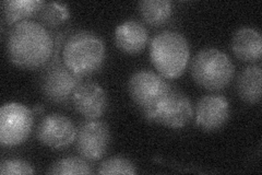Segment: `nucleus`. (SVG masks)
Returning <instances> with one entry per match:
<instances>
[{"instance_id": "obj_1", "label": "nucleus", "mask_w": 262, "mask_h": 175, "mask_svg": "<svg viewBox=\"0 0 262 175\" xmlns=\"http://www.w3.org/2000/svg\"><path fill=\"white\" fill-rule=\"evenodd\" d=\"M7 55L16 67L35 70L45 67L54 57V37L42 23L26 20L8 33Z\"/></svg>"}, {"instance_id": "obj_2", "label": "nucleus", "mask_w": 262, "mask_h": 175, "mask_svg": "<svg viewBox=\"0 0 262 175\" xmlns=\"http://www.w3.org/2000/svg\"><path fill=\"white\" fill-rule=\"evenodd\" d=\"M62 63L79 77H85L100 70L106 60L104 42L90 31H76L63 42Z\"/></svg>"}, {"instance_id": "obj_3", "label": "nucleus", "mask_w": 262, "mask_h": 175, "mask_svg": "<svg viewBox=\"0 0 262 175\" xmlns=\"http://www.w3.org/2000/svg\"><path fill=\"white\" fill-rule=\"evenodd\" d=\"M150 58L158 72L166 79L182 76L190 60L187 38L175 31H162L150 44Z\"/></svg>"}, {"instance_id": "obj_4", "label": "nucleus", "mask_w": 262, "mask_h": 175, "mask_svg": "<svg viewBox=\"0 0 262 175\" xmlns=\"http://www.w3.org/2000/svg\"><path fill=\"white\" fill-rule=\"evenodd\" d=\"M192 79L209 91L226 88L234 78L235 68L229 56L217 48H204L196 53L190 65Z\"/></svg>"}, {"instance_id": "obj_5", "label": "nucleus", "mask_w": 262, "mask_h": 175, "mask_svg": "<svg viewBox=\"0 0 262 175\" xmlns=\"http://www.w3.org/2000/svg\"><path fill=\"white\" fill-rule=\"evenodd\" d=\"M173 86L151 70L136 71L128 81V92L134 103L140 108L146 121L154 123L155 113Z\"/></svg>"}, {"instance_id": "obj_6", "label": "nucleus", "mask_w": 262, "mask_h": 175, "mask_svg": "<svg viewBox=\"0 0 262 175\" xmlns=\"http://www.w3.org/2000/svg\"><path fill=\"white\" fill-rule=\"evenodd\" d=\"M81 82V77L73 73L61 61L55 58L45 66L39 76L40 92L49 102L68 104Z\"/></svg>"}, {"instance_id": "obj_7", "label": "nucleus", "mask_w": 262, "mask_h": 175, "mask_svg": "<svg viewBox=\"0 0 262 175\" xmlns=\"http://www.w3.org/2000/svg\"><path fill=\"white\" fill-rule=\"evenodd\" d=\"M34 114L21 103H6L0 108V144L15 147L27 141L33 128Z\"/></svg>"}, {"instance_id": "obj_8", "label": "nucleus", "mask_w": 262, "mask_h": 175, "mask_svg": "<svg viewBox=\"0 0 262 175\" xmlns=\"http://www.w3.org/2000/svg\"><path fill=\"white\" fill-rule=\"evenodd\" d=\"M75 144L78 153L85 160H101L111 145L108 125L100 120H85L77 128Z\"/></svg>"}, {"instance_id": "obj_9", "label": "nucleus", "mask_w": 262, "mask_h": 175, "mask_svg": "<svg viewBox=\"0 0 262 175\" xmlns=\"http://www.w3.org/2000/svg\"><path fill=\"white\" fill-rule=\"evenodd\" d=\"M192 116L190 99L173 87L158 107L154 123L170 129H180L190 123Z\"/></svg>"}, {"instance_id": "obj_10", "label": "nucleus", "mask_w": 262, "mask_h": 175, "mask_svg": "<svg viewBox=\"0 0 262 175\" xmlns=\"http://www.w3.org/2000/svg\"><path fill=\"white\" fill-rule=\"evenodd\" d=\"M77 127L67 116L55 113L49 114L39 122L36 137L45 147L62 149L75 143Z\"/></svg>"}, {"instance_id": "obj_11", "label": "nucleus", "mask_w": 262, "mask_h": 175, "mask_svg": "<svg viewBox=\"0 0 262 175\" xmlns=\"http://www.w3.org/2000/svg\"><path fill=\"white\" fill-rule=\"evenodd\" d=\"M75 110L86 120H98L107 111L108 96L105 89L94 81H81L72 94Z\"/></svg>"}, {"instance_id": "obj_12", "label": "nucleus", "mask_w": 262, "mask_h": 175, "mask_svg": "<svg viewBox=\"0 0 262 175\" xmlns=\"http://www.w3.org/2000/svg\"><path fill=\"white\" fill-rule=\"evenodd\" d=\"M231 116V105L220 94L202 96L195 104L194 121L200 129L212 132L222 128Z\"/></svg>"}, {"instance_id": "obj_13", "label": "nucleus", "mask_w": 262, "mask_h": 175, "mask_svg": "<svg viewBox=\"0 0 262 175\" xmlns=\"http://www.w3.org/2000/svg\"><path fill=\"white\" fill-rule=\"evenodd\" d=\"M114 40L119 51L127 55H137L146 47L149 34L142 23L127 20L115 29Z\"/></svg>"}, {"instance_id": "obj_14", "label": "nucleus", "mask_w": 262, "mask_h": 175, "mask_svg": "<svg viewBox=\"0 0 262 175\" xmlns=\"http://www.w3.org/2000/svg\"><path fill=\"white\" fill-rule=\"evenodd\" d=\"M232 51L242 62L255 63L262 57V38L260 32L244 27L237 30L232 37Z\"/></svg>"}, {"instance_id": "obj_15", "label": "nucleus", "mask_w": 262, "mask_h": 175, "mask_svg": "<svg viewBox=\"0 0 262 175\" xmlns=\"http://www.w3.org/2000/svg\"><path fill=\"white\" fill-rule=\"evenodd\" d=\"M262 70L260 65H250L237 78V93L245 103L257 104L261 100Z\"/></svg>"}, {"instance_id": "obj_16", "label": "nucleus", "mask_w": 262, "mask_h": 175, "mask_svg": "<svg viewBox=\"0 0 262 175\" xmlns=\"http://www.w3.org/2000/svg\"><path fill=\"white\" fill-rule=\"evenodd\" d=\"M42 0H5L2 4L4 19L8 24H16L39 13L45 6Z\"/></svg>"}, {"instance_id": "obj_17", "label": "nucleus", "mask_w": 262, "mask_h": 175, "mask_svg": "<svg viewBox=\"0 0 262 175\" xmlns=\"http://www.w3.org/2000/svg\"><path fill=\"white\" fill-rule=\"evenodd\" d=\"M138 7L144 22L151 27L164 26L173 14V4L168 0H143Z\"/></svg>"}, {"instance_id": "obj_18", "label": "nucleus", "mask_w": 262, "mask_h": 175, "mask_svg": "<svg viewBox=\"0 0 262 175\" xmlns=\"http://www.w3.org/2000/svg\"><path fill=\"white\" fill-rule=\"evenodd\" d=\"M48 174L55 175H76V174H92L91 165L86 160L79 157H66L55 161L47 171Z\"/></svg>"}, {"instance_id": "obj_19", "label": "nucleus", "mask_w": 262, "mask_h": 175, "mask_svg": "<svg viewBox=\"0 0 262 175\" xmlns=\"http://www.w3.org/2000/svg\"><path fill=\"white\" fill-rule=\"evenodd\" d=\"M43 26L56 28L67 21L70 16L68 6L60 3H46L38 13Z\"/></svg>"}, {"instance_id": "obj_20", "label": "nucleus", "mask_w": 262, "mask_h": 175, "mask_svg": "<svg viewBox=\"0 0 262 175\" xmlns=\"http://www.w3.org/2000/svg\"><path fill=\"white\" fill-rule=\"evenodd\" d=\"M98 174H126L134 175L137 173L135 163L125 157H111L98 166Z\"/></svg>"}, {"instance_id": "obj_21", "label": "nucleus", "mask_w": 262, "mask_h": 175, "mask_svg": "<svg viewBox=\"0 0 262 175\" xmlns=\"http://www.w3.org/2000/svg\"><path fill=\"white\" fill-rule=\"evenodd\" d=\"M0 173L3 175H26L33 174V166L21 159H7L0 163Z\"/></svg>"}, {"instance_id": "obj_22", "label": "nucleus", "mask_w": 262, "mask_h": 175, "mask_svg": "<svg viewBox=\"0 0 262 175\" xmlns=\"http://www.w3.org/2000/svg\"><path fill=\"white\" fill-rule=\"evenodd\" d=\"M44 111H45L44 106L40 105V104L35 105L34 107H33V110H32V112H33V114H34V115H40V114H43Z\"/></svg>"}]
</instances>
